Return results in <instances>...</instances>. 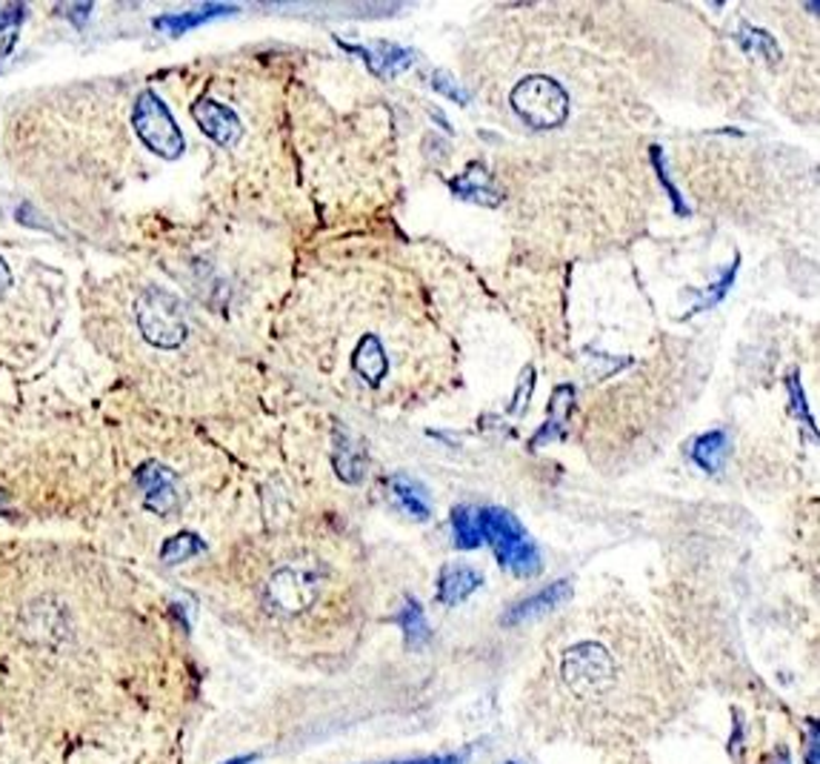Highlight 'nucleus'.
Instances as JSON below:
<instances>
[{
    "instance_id": "28",
    "label": "nucleus",
    "mask_w": 820,
    "mask_h": 764,
    "mask_svg": "<svg viewBox=\"0 0 820 764\" xmlns=\"http://www.w3.org/2000/svg\"><path fill=\"white\" fill-rule=\"evenodd\" d=\"M807 727H809V736H807V744H809L807 764H818V722H814V718H809Z\"/></svg>"
},
{
    "instance_id": "33",
    "label": "nucleus",
    "mask_w": 820,
    "mask_h": 764,
    "mask_svg": "<svg viewBox=\"0 0 820 764\" xmlns=\"http://www.w3.org/2000/svg\"><path fill=\"white\" fill-rule=\"evenodd\" d=\"M774 764H789V753H787V747H780V753H778V762H774Z\"/></svg>"
},
{
    "instance_id": "34",
    "label": "nucleus",
    "mask_w": 820,
    "mask_h": 764,
    "mask_svg": "<svg viewBox=\"0 0 820 764\" xmlns=\"http://www.w3.org/2000/svg\"><path fill=\"white\" fill-rule=\"evenodd\" d=\"M252 758L254 756H240V758H229V762H223V764H249V762H252Z\"/></svg>"
},
{
    "instance_id": "5",
    "label": "nucleus",
    "mask_w": 820,
    "mask_h": 764,
    "mask_svg": "<svg viewBox=\"0 0 820 764\" xmlns=\"http://www.w3.org/2000/svg\"><path fill=\"white\" fill-rule=\"evenodd\" d=\"M132 127L138 132V138L152 149L154 155H160L163 161H178L183 155V135H180L178 123L169 115L167 103L160 101L154 92H140L138 101L132 107Z\"/></svg>"
},
{
    "instance_id": "7",
    "label": "nucleus",
    "mask_w": 820,
    "mask_h": 764,
    "mask_svg": "<svg viewBox=\"0 0 820 764\" xmlns=\"http://www.w3.org/2000/svg\"><path fill=\"white\" fill-rule=\"evenodd\" d=\"M192 115L194 121H198V127L203 129L214 143H220V147H234V143L240 141V135H243L238 115H234L232 109L223 107V103L212 101V98H200V101H194Z\"/></svg>"
},
{
    "instance_id": "23",
    "label": "nucleus",
    "mask_w": 820,
    "mask_h": 764,
    "mask_svg": "<svg viewBox=\"0 0 820 764\" xmlns=\"http://www.w3.org/2000/svg\"><path fill=\"white\" fill-rule=\"evenodd\" d=\"M734 276H738V258H734L732 267H729L727 272H723V278H720L718 284H712V287H709L707 292H703V301L694 304L692 316H694V312H700V309H709V307H712V304H718L720 298L727 296L729 287H732V281H734Z\"/></svg>"
},
{
    "instance_id": "35",
    "label": "nucleus",
    "mask_w": 820,
    "mask_h": 764,
    "mask_svg": "<svg viewBox=\"0 0 820 764\" xmlns=\"http://www.w3.org/2000/svg\"><path fill=\"white\" fill-rule=\"evenodd\" d=\"M0 502H3V493H0ZM0 507H3V504H0Z\"/></svg>"
},
{
    "instance_id": "9",
    "label": "nucleus",
    "mask_w": 820,
    "mask_h": 764,
    "mask_svg": "<svg viewBox=\"0 0 820 764\" xmlns=\"http://www.w3.org/2000/svg\"><path fill=\"white\" fill-rule=\"evenodd\" d=\"M452 189L460 195V198H463V201L480 204V207H500L503 198H507L503 189L494 183L492 172H489V169L480 161L469 163L467 172L452 181Z\"/></svg>"
},
{
    "instance_id": "17",
    "label": "nucleus",
    "mask_w": 820,
    "mask_h": 764,
    "mask_svg": "<svg viewBox=\"0 0 820 764\" xmlns=\"http://www.w3.org/2000/svg\"><path fill=\"white\" fill-rule=\"evenodd\" d=\"M572 409H574V389L572 387L554 389L552 401H549V421L540 427V433H538V438H534L532 447H540V444H547L549 438L560 436V433H563V424H567Z\"/></svg>"
},
{
    "instance_id": "32",
    "label": "nucleus",
    "mask_w": 820,
    "mask_h": 764,
    "mask_svg": "<svg viewBox=\"0 0 820 764\" xmlns=\"http://www.w3.org/2000/svg\"><path fill=\"white\" fill-rule=\"evenodd\" d=\"M63 12L72 14V21H74V23H80V21H83V18H87L89 7H67V9H63Z\"/></svg>"
},
{
    "instance_id": "2",
    "label": "nucleus",
    "mask_w": 820,
    "mask_h": 764,
    "mask_svg": "<svg viewBox=\"0 0 820 764\" xmlns=\"http://www.w3.org/2000/svg\"><path fill=\"white\" fill-rule=\"evenodd\" d=\"M480 516V533L483 542L492 544L494 556H498L500 567L512 570L514 576H538L540 573V556L538 547L529 542L527 530L520 527L518 518L503 507H483L478 509Z\"/></svg>"
},
{
    "instance_id": "10",
    "label": "nucleus",
    "mask_w": 820,
    "mask_h": 764,
    "mask_svg": "<svg viewBox=\"0 0 820 764\" xmlns=\"http://www.w3.org/2000/svg\"><path fill=\"white\" fill-rule=\"evenodd\" d=\"M569 596H572V582L563 578V582L549 584V587L538 591L534 596L523 598V602H518L514 607H509L507 616H503V624H523L532 622V618L547 616V613H552L558 604L567 602Z\"/></svg>"
},
{
    "instance_id": "1",
    "label": "nucleus",
    "mask_w": 820,
    "mask_h": 764,
    "mask_svg": "<svg viewBox=\"0 0 820 764\" xmlns=\"http://www.w3.org/2000/svg\"><path fill=\"white\" fill-rule=\"evenodd\" d=\"M560 682L580 702H598L618 687V662L600 642H578L560 656Z\"/></svg>"
},
{
    "instance_id": "11",
    "label": "nucleus",
    "mask_w": 820,
    "mask_h": 764,
    "mask_svg": "<svg viewBox=\"0 0 820 764\" xmlns=\"http://www.w3.org/2000/svg\"><path fill=\"white\" fill-rule=\"evenodd\" d=\"M483 587V576L467 564H447L438 578V598L443 604H458Z\"/></svg>"
},
{
    "instance_id": "8",
    "label": "nucleus",
    "mask_w": 820,
    "mask_h": 764,
    "mask_svg": "<svg viewBox=\"0 0 820 764\" xmlns=\"http://www.w3.org/2000/svg\"><path fill=\"white\" fill-rule=\"evenodd\" d=\"M138 487L147 493L149 509L167 516L178 504V489H174V473L160 462H147L138 469Z\"/></svg>"
},
{
    "instance_id": "29",
    "label": "nucleus",
    "mask_w": 820,
    "mask_h": 764,
    "mask_svg": "<svg viewBox=\"0 0 820 764\" xmlns=\"http://www.w3.org/2000/svg\"><path fill=\"white\" fill-rule=\"evenodd\" d=\"M20 18H23V7L0 9V27H9V23H18Z\"/></svg>"
},
{
    "instance_id": "19",
    "label": "nucleus",
    "mask_w": 820,
    "mask_h": 764,
    "mask_svg": "<svg viewBox=\"0 0 820 764\" xmlns=\"http://www.w3.org/2000/svg\"><path fill=\"white\" fill-rule=\"evenodd\" d=\"M452 536L458 550H474L483 544L480 533V516L474 507H458L452 513Z\"/></svg>"
},
{
    "instance_id": "30",
    "label": "nucleus",
    "mask_w": 820,
    "mask_h": 764,
    "mask_svg": "<svg viewBox=\"0 0 820 764\" xmlns=\"http://www.w3.org/2000/svg\"><path fill=\"white\" fill-rule=\"evenodd\" d=\"M460 758L458 756H432V758H418V762H389V764H458Z\"/></svg>"
},
{
    "instance_id": "36",
    "label": "nucleus",
    "mask_w": 820,
    "mask_h": 764,
    "mask_svg": "<svg viewBox=\"0 0 820 764\" xmlns=\"http://www.w3.org/2000/svg\"><path fill=\"white\" fill-rule=\"evenodd\" d=\"M507 764H514V762H507Z\"/></svg>"
},
{
    "instance_id": "6",
    "label": "nucleus",
    "mask_w": 820,
    "mask_h": 764,
    "mask_svg": "<svg viewBox=\"0 0 820 764\" xmlns=\"http://www.w3.org/2000/svg\"><path fill=\"white\" fill-rule=\"evenodd\" d=\"M314 596H318V576L300 567H283L267 584V602L287 616L307 611Z\"/></svg>"
},
{
    "instance_id": "24",
    "label": "nucleus",
    "mask_w": 820,
    "mask_h": 764,
    "mask_svg": "<svg viewBox=\"0 0 820 764\" xmlns=\"http://www.w3.org/2000/svg\"><path fill=\"white\" fill-rule=\"evenodd\" d=\"M429 81H432V87L438 89V92H443L447 98H452L454 103H469V95L463 92V89H460L458 83L452 81V75L443 72V69H438V72L429 75Z\"/></svg>"
},
{
    "instance_id": "20",
    "label": "nucleus",
    "mask_w": 820,
    "mask_h": 764,
    "mask_svg": "<svg viewBox=\"0 0 820 764\" xmlns=\"http://www.w3.org/2000/svg\"><path fill=\"white\" fill-rule=\"evenodd\" d=\"M398 624H400V631H403V638H407L409 647H423V644L432 638L427 616H423V607H420L414 598H407V602H403V611L398 613Z\"/></svg>"
},
{
    "instance_id": "13",
    "label": "nucleus",
    "mask_w": 820,
    "mask_h": 764,
    "mask_svg": "<svg viewBox=\"0 0 820 764\" xmlns=\"http://www.w3.org/2000/svg\"><path fill=\"white\" fill-rule=\"evenodd\" d=\"M352 367L358 369L360 378H363L369 387H380V381H383V376H387L389 369V358L383 344L374 336L363 338L352 353Z\"/></svg>"
},
{
    "instance_id": "15",
    "label": "nucleus",
    "mask_w": 820,
    "mask_h": 764,
    "mask_svg": "<svg viewBox=\"0 0 820 764\" xmlns=\"http://www.w3.org/2000/svg\"><path fill=\"white\" fill-rule=\"evenodd\" d=\"M727 453H729V438L727 433H703L698 441L692 444V462L698 464L700 469H707V473H720L723 462H727Z\"/></svg>"
},
{
    "instance_id": "22",
    "label": "nucleus",
    "mask_w": 820,
    "mask_h": 764,
    "mask_svg": "<svg viewBox=\"0 0 820 764\" xmlns=\"http://www.w3.org/2000/svg\"><path fill=\"white\" fill-rule=\"evenodd\" d=\"M740 43L747 49H758L760 54H767V61L774 63L778 61V43H774V38L769 32H763V29H752V27H743L740 29Z\"/></svg>"
},
{
    "instance_id": "25",
    "label": "nucleus",
    "mask_w": 820,
    "mask_h": 764,
    "mask_svg": "<svg viewBox=\"0 0 820 764\" xmlns=\"http://www.w3.org/2000/svg\"><path fill=\"white\" fill-rule=\"evenodd\" d=\"M532 387H534V369L527 367L523 373H520V381H518V396H514L512 407H509V413H514V416H520L523 413V407L529 404V398H532Z\"/></svg>"
},
{
    "instance_id": "31",
    "label": "nucleus",
    "mask_w": 820,
    "mask_h": 764,
    "mask_svg": "<svg viewBox=\"0 0 820 764\" xmlns=\"http://www.w3.org/2000/svg\"><path fill=\"white\" fill-rule=\"evenodd\" d=\"M12 284V278H9V267L3 264V258H0V296L7 292V287Z\"/></svg>"
},
{
    "instance_id": "4",
    "label": "nucleus",
    "mask_w": 820,
    "mask_h": 764,
    "mask_svg": "<svg viewBox=\"0 0 820 764\" xmlns=\"http://www.w3.org/2000/svg\"><path fill=\"white\" fill-rule=\"evenodd\" d=\"M134 321L140 327V336L160 349H174L187 341V316L169 292H160V289L143 292L134 301Z\"/></svg>"
},
{
    "instance_id": "12",
    "label": "nucleus",
    "mask_w": 820,
    "mask_h": 764,
    "mask_svg": "<svg viewBox=\"0 0 820 764\" xmlns=\"http://www.w3.org/2000/svg\"><path fill=\"white\" fill-rule=\"evenodd\" d=\"M349 52H358L363 61H367V67L372 69V72L383 75V78H389V75H398L403 72V69L412 67L414 61V52L412 49H403V47H352L349 43Z\"/></svg>"
},
{
    "instance_id": "14",
    "label": "nucleus",
    "mask_w": 820,
    "mask_h": 764,
    "mask_svg": "<svg viewBox=\"0 0 820 764\" xmlns=\"http://www.w3.org/2000/svg\"><path fill=\"white\" fill-rule=\"evenodd\" d=\"M363 469H367V453H363V447L349 433H338L334 436V473L343 482L358 484L363 478Z\"/></svg>"
},
{
    "instance_id": "18",
    "label": "nucleus",
    "mask_w": 820,
    "mask_h": 764,
    "mask_svg": "<svg viewBox=\"0 0 820 764\" xmlns=\"http://www.w3.org/2000/svg\"><path fill=\"white\" fill-rule=\"evenodd\" d=\"M392 489L409 516L418 518V522H427L432 507H429V496H427V487H423V484L414 482V478H407V476H394Z\"/></svg>"
},
{
    "instance_id": "16",
    "label": "nucleus",
    "mask_w": 820,
    "mask_h": 764,
    "mask_svg": "<svg viewBox=\"0 0 820 764\" xmlns=\"http://www.w3.org/2000/svg\"><path fill=\"white\" fill-rule=\"evenodd\" d=\"M234 12H238V9H234V7H223V3H203V7L192 9V12L169 14V18H160L158 29H163V32L180 34V32H187V29L200 27V23L212 21V18H223V14H234Z\"/></svg>"
},
{
    "instance_id": "3",
    "label": "nucleus",
    "mask_w": 820,
    "mask_h": 764,
    "mask_svg": "<svg viewBox=\"0 0 820 764\" xmlns=\"http://www.w3.org/2000/svg\"><path fill=\"white\" fill-rule=\"evenodd\" d=\"M509 103L532 129H554L569 115V95L547 75L523 78L509 95Z\"/></svg>"
},
{
    "instance_id": "21",
    "label": "nucleus",
    "mask_w": 820,
    "mask_h": 764,
    "mask_svg": "<svg viewBox=\"0 0 820 764\" xmlns=\"http://www.w3.org/2000/svg\"><path fill=\"white\" fill-rule=\"evenodd\" d=\"M198 553H203V542H200L194 533L183 530V533H178V536L169 538V542L163 544L160 558H163L167 564H180V562H187V558L198 556Z\"/></svg>"
},
{
    "instance_id": "27",
    "label": "nucleus",
    "mask_w": 820,
    "mask_h": 764,
    "mask_svg": "<svg viewBox=\"0 0 820 764\" xmlns=\"http://www.w3.org/2000/svg\"><path fill=\"white\" fill-rule=\"evenodd\" d=\"M652 158H654V167H658V175H660V181H663V187H667V192H669V198H672V204H674V209H678V212H687V209H683V201H680V195H678V189H674V187H672V181H669V175H667V169H663V158H660V147H652Z\"/></svg>"
},
{
    "instance_id": "26",
    "label": "nucleus",
    "mask_w": 820,
    "mask_h": 764,
    "mask_svg": "<svg viewBox=\"0 0 820 764\" xmlns=\"http://www.w3.org/2000/svg\"><path fill=\"white\" fill-rule=\"evenodd\" d=\"M789 393H792V407H794V416H798V418H803V421H807V424H809V429H812V433H814V424H812V418H809V409H807V398H803V389H800V378H798V373H792V376H789Z\"/></svg>"
}]
</instances>
